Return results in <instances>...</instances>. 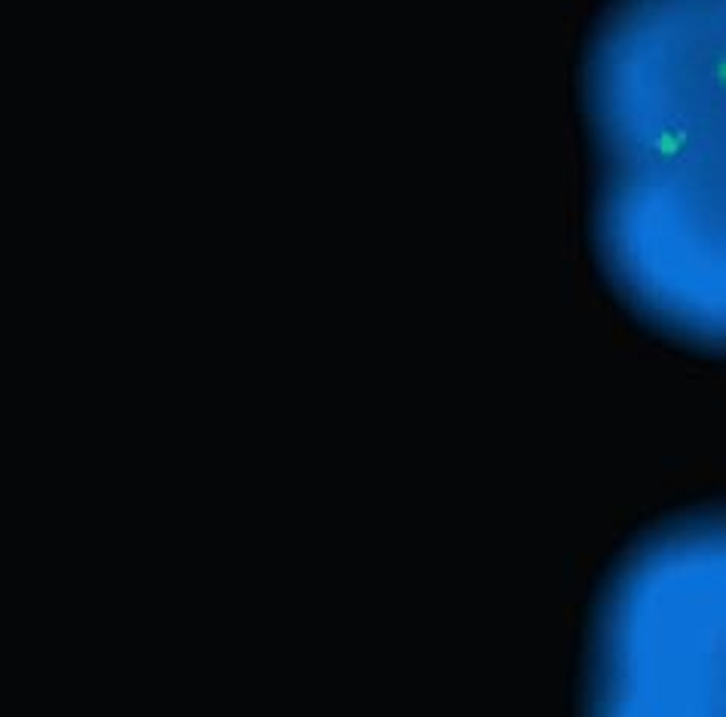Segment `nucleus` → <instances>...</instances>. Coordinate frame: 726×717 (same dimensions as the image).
I'll list each match as a JSON object with an SVG mask.
<instances>
[{"label":"nucleus","instance_id":"2","mask_svg":"<svg viewBox=\"0 0 726 717\" xmlns=\"http://www.w3.org/2000/svg\"><path fill=\"white\" fill-rule=\"evenodd\" d=\"M583 717H726V510L659 525L613 567Z\"/></svg>","mask_w":726,"mask_h":717},{"label":"nucleus","instance_id":"1","mask_svg":"<svg viewBox=\"0 0 726 717\" xmlns=\"http://www.w3.org/2000/svg\"><path fill=\"white\" fill-rule=\"evenodd\" d=\"M586 114L610 286L659 335L726 353V0H613Z\"/></svg>","mask_w":726,"mask_h":717}]
</instances>
